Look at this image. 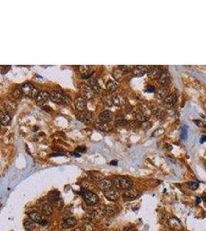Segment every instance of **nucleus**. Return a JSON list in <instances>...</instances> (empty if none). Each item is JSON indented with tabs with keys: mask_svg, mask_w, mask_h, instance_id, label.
Returning <instances> with one entry per match:
<instances>
[{
	"mask_svg": "<svg viewBox=\"0 0 206 231\" xmlns=\"http://www.w3.org/2000/svg\"><path fill=\"white\" fill-rule=\"evenodd\" d=\"M114 186L117 190H127L131 188L132 181L131 180L124 176H117L113 180Z\"/></svg>",
	"mask_w": 206,
	"mask_h": 231,
	"instance_id": "obj_1",
	"label": "nucleus"
},
{
	"mask_svg": "<svg viewBox=\"0 0 206 231\" xmlns=\"http://www.w3.org/2000/svg\"><path fill=\"white\" fill-rule=\"evenodd\" d=\"M81 194H82L83 200H85L86 204L93 206V205L97 204L99 202V197H98L97 195L95 194L93 192L90 191V190L86 189H82V190H81Z\"/></svg>",
	"mask_w": 206,
	"mask_h": 231,
	"instance_id": "obj_2",
	"label": "nucleus"
},
{
	"mask_svg": "<svg viewBox=\"0 0 206 231\" xmlns=\"http://www.w3.org/2000/svg\"><path fill=\"white\" fill-rule=\"evenodd\" d=\"M21 92L23 94L31 98H36L39 94L40 91L31 83H24L21 87Z\"/></svg>",
	"mask_w": 206,
	"mask_h": 231,
	"instance_id": "obj_3",
	"label": "nucleus"
},
{
	"mask_svg": "<svg viewBox=\"0 0 206 231\" xmlns=\"http://www.w3.org/2000/svg\"><path fill=\"white\" fill-rule=\"evenodd\" d=\"M50 98L51 101L55 103H58V104H62V103L67 102V96L60 91L54 90L51 92Z\"/></svg>",
	"mask_w": 206,
	"mask_h": 231,
	"instance_id": "obj_4",
	"label": "nucleus"
},
{
	"mask_svg": "<svg viewBox=\"0 0 206 231\" xmlns=\"http://www.w3.org/2000/svg\"><path fill=\"white\" fill-rule=\"evenodd\" d=\"M28 216L30 220H33L36 223H39L42 226H46L49 223V222L46 219H44L41 213H40L39 212H30V213H28Z\"/></svg>",
	"mask_w": 206,
	"mask_h": 231,
	"instance_id": "obj_5",
	"label": "nucleus"
},
{
	"mask_svg": "<svg viewBox=\"0 0 206 231\" xmlns=\"http://www.w3.org/2000/svg\"><path fill=\"white\" fill-rule=\"evenodd\" d=\"M81 93L82 95L81 96L84 97L86 99H92V98L94 97L95 94H96L93 89L87 85H82L81 86Z\"/></svg>",
	"mask_w": 206,
	"mask_h": 231,
	"instance_id": "obj_6",
	"label": "nucleus"
},
{
	"mask_svg": "<svg viewBox=\"0 0 206 231\" xmlns=\"http://www.w3.org/2000/svg\"><path fill=\"white\" fill-rule=\"evenodd\" d=\"M76 118L79 121L83 122L84 123H91L93 120V113L89 111H83L79 113L76 115Z\"/></svg>",
	"mask_w": 206,
	"mask_h": 231,
	"instance_id": "obj_7",
	"label": "nucleus"
},
{
	"mask_svg": "<svg viewBox=\"0 0 206 231\" xmlns=\"http://www.w3.org/2000/svg\"><path fill=\"white\" fill-rule=\"evenodd\" d=\"M104 193V196L106 197L107 200H110V201H117L120 197V193L117 189H116L114 187L110 188V190H107V191L103 192Z\"/></svg>",
	"mask_w": 206,
	"mask_h": 231,
	"instance_id": "obj_8",
	"label": "nucleus"
},
{
	"mask_svg": "<svg viewBox=\"0 0 206 231\" xmlns=\"http://www.w3.org/2000/svg\"><path fill=\"white\" fill-rule=\"evenodd\" d=\"M163 72H164V71H163L162 68H161V66H151V67L148 69V77L150 79H158Z\"/></svg>",
	"mask_w": 206,
	"mask_h": 231,
	"instance_id": "obj_9",
	"label": "nucleus"
},
{
	"mask_svg": "<svg viewBox=\"0 0 206 231\" xmlns=\"http://www.w3.org/2000/svg\"><path fill=\"white\" fill-rule=\"evenodd\" d=\"M123 196L127 200H135V199H137L141 196V193L137 190L130 188V189L124 190Z\"/></svg>",
	"mask_w": 206,
	"mask_h": 231,
	"instance_id": "obj_10",
	"label": "nucleus"
},
{
	"mask_svg": "<svg viewBox=\"0 0 206 231\" xmlns=\"http://www.w3.org/2000/svg\"><path fill=\"white\" fill-rule=\"evenodd\" d=\"M113 180L108 179V178H103L101 180L98 182V186L101 191L105 192L113 187Z\"/></svg>",
	"mask_w": 206,
	"mask_h": 231,
	"instance_id": "obj_11",
	"label": "nucleus"
},
{
	"mask_svg": "<svg viewBox=\"0 0 206 231\" xmlns=\"http://www.w3.org/2000/svg\"><path fill=\"white\" fill-rule=\"evenodd\" d=\"M135 116L137 121L145 123V122H147V120L149 117V111L148 110L147 108L142 107L136 113Z\"/></svg>",
	"mask_w": 206,
	"mask_h": 231,
	"instance_id": "obj_12",
	"label": "nucleus"
},
{
	"mask_svg": "<svg viewBox=\"0 0 206 231\" xmlns=\"http://www.w3.org/2000/svg\"><path fill=\"white\" fill-rule=\"evenodd\" d=\"M40 210L41 213L45 216H50L53 213V209L52 203L50 201H43L40 207Z\"/></svg>",
	"mask_w": 206,
	"mask_h": 231,
	"instance_id": "obj_13",
	"label": "nucleus"
},
{
	"mask_svg": "<svg viewBox=\"0 0 206 231\" xmlns=\"http://www.w3.org/2000/svg\"><path fill=\"white\" fill-rule=\"evenodd\" d=\"M74 106L80 112L84 111L86 107V99L83 96H78L74 100Z\"/></svg>",
	"mask_w": 206,
	"mask_h": 231,
	"instance_id": "obj_14",
	"label": "nucleus"
},
{
	"mask_svg": "<svg viewBox=\"0 0 206 231\" xmlns=\"http://www.w3.org/2000/svg\"><path fill=\"white\" fill-rule=\"evenodd\" d=\"M50 94L49 93L46 91H40L39 93V94L37 95L36 97L35 98V101L36 103H37L38 105L41 106V105L44 104L48 100L49 98H50Z\"/></svg>",
	"mask_w": 206,
	"mask_h": 231,
	"instance_id": "obj_15",
	"label": "nucleus"
},
{
	"mask_svg": "<svg viewBox=\"0 0 206 231\" xmlns=\"http://www.w3.org/2000/svg\"><path fill=\"white\" fill-rule=\"evenodd\" d=\"M103 211V214L108 216V217H112V216H114L118 213L119 210L118 207L115 205H107L105 206L102 210Z\"/></svg>",
	"mask_w": 206,
	"mask_h": 231,
	"instance_id": "obj_16",
	"label": "nucleus"
},
{
	"mask_svg": "<svg viewBox=\"0 0 206 231\" xmlns=\"http://www.w3.org/2000/svg\"><path fill=\"white\" fill-rule=\"evenodd\" d=\"M79 72L82 74L83 79H88L91 77L93 74V70H92L91 67L87 65H83L79 66Z\"/></svg>",
	"mask_w": 206,
	"mask_h": 231,
	"instance_id": "obj_17",
	"label": "nucleus"
},
{
	"mask_svg": "<svg viewBox=\"0 0 206 231\" xmlns=\"http://www.w3.org/2000/svg\"><path fill=\"white\" fill-rule=\"evenodd\" d=\"M158 82L161 86H167L171 82V77L168 73L163 72L160 77L158 79Z\"/></svg>",
	"mask_w": 206,
	"mask_h": 231,
	"instance_id": "obj_18",
	"label": "nucleus"
},
{
	"mask_svg": "<svg viewBox=\"0 0 206 231\" xmlns=\"http://www.w3.org/2000/svg\"><path fill=\"white\" fill-rule=\"evenodd\" d=\"M77 223V220L74 217H68L62 223V227L64 229H70L74 227Z\"/></svg>",
	"mask_w": 206,
	"mask_h": 231,
	"instance_id": "obj_19",
	"label": "nucleus"
},
{
	"mask_svg": "<svg viewBox=\"0 0 206 231\" xmlns=\"http://www.w3.org/2000/svg\"><path fill=\"white\" fill-rule=\"evenodd\" d=\"M112 101H113V104L116 106H122L126 103L125 98L120 94H116L112 96Z\"/></svg>",
	"mask_w": 206,
	"mask_h": 231,
	"instance_id": "obj_20",
	"label": "nucleus"
},
{
	"mask_svg": "<svg viewBox=\"0 0 206 231\" xmlns=\"http://www.w3.org/2000/svg\"><path fill=\"white\" fill-rule=\"evenodd\" d=\"M132 72L134 76L140 77V76H144V74L147 73L148 72V69L144 66H137L135 67H134Z\"/></svg>",
	"mask_w": 206,
	"mask_h": 231,
	"instance_id": "obj_21",
	"label": "nucleus"
},
{
	"mask_svg": "<svg viewBox=\"0 0 206 231\" xmlns=\"http://www.w3.org/2000/svg\"><path fill=\"white\" fill-rule=\"evenodd\" d=\"M3 106H4L5 110L6 112H8V113H13L16 110V103H14L13 101L11 100H6L3 103Z\"/></svg>",
	"mask_w": 206,
	"mask_h": 231,
	"instance_id": "obj_22",
	"label": "nucleus"
},
{
	"mask_svg": "<svg viewBox=\"0 0 206 231\" xmlns=\"http://www.w3.org/2000/svg\"><path fill=\"white\" fill-rule=\"evenodd\" d=\"M12 120V117L8 112L6 110H2L1 114H0V120H1V123L3 126H7L10 123Z\"/></svg>",
	"mask_w": 206,
	"mask_h": 231,
	"instance_id": "obj_23",
	"label": "nucleus"
},
{
	"mask_svg": "<svg viewBox=\"0 0 206 231\" xmlns=\"http://www.w3.org/2000/svg\"><path fill=\"white\" fill-rule=\"evenodd\" d=\"M111 118L112 113L109 110H104V111L101 112L99 115V120L100 123H107L108 122L110 121Z\"/></svg>",
	"mask_w": 206,
	"mask_h": 231,
	"instance_id": "obj_24",
	"label": "nucleus"
},
{
	"mask_svg": "<svg viewBox=\"0 0 206 231\" xmlns=\"http://www.w3.org/2000/svg\"><path fill=\"white\" fill-rule=\"evenodd\" d=\"M156 96L159 99H165L169 95V89L166 86H161L155 92Z\"/></svg>",
	"mask_w": 206,
	"mask_h": 231,
	"instance_id": "obj_25",
	"label": "nucleus"
},
{
	"mask_svg": "<svg viewBox=\"0 0 206 231\" xmlns=\"http://www.w3.org/2000/svg\"><path fill=\"white\" fill-rule=\"evenodd\" d=\"M168 223H169L170 227H171L174 230L180 231L181 230V228H182L181 224V223H180L179 220H178L177 218H175V217H172V218L170 219Z\"/></svg>",
	"mask_w": 206,
	"mask_h": 231,
	"instance_id": "obj_26",
	"label": "nucleus"
},
{
	"mask_svg": "<svg viewBox=\"0 0 206 231\" xmlns=\"http://www.w3.org/2000/svg\"><path fill=\"white\" fill-rule=\"evenodd\" d=\"M124 73L119 67L115 68L113 71V76L117 82H120L124 78Z\"/></svg>",
	"mask_w": 206,
	"mask_h": 231,
	"instance_id": "obj_27",
	"label": "nucleus"
},
{
	"mask_svg": "<svg viewBox=\"0 0 206 231\" xmlns=\"http://www.w3.org/2000/svg\"><path fill=\"white\" fill-rule=\"evenodd\" d=\"M88 83H89V86L93 89V91H94L95 93H100V86L99 85V83H98V81L96 79L91 78V79H90L89 81H88Z\"/></svg>",
	"mask_w": 206,
	"mask_h": 231,
	"instance_id": "obj_28",
	"label": "nucleus"
},
{
	"mask_svg": "<svg viewBox=\"0 0 206 231\" xmlns=\"http://www.w3.org/2000/svg\"><path fill=\"white\" fill-rule=\"evenodd\" d=\"M49 201L51 203H56L60 201V196H59V193L57 191H52L49 193L48 195Z\"/></svg>",
	"mask_w": 206,
	"mask_h": 231,
	"instance_id": "obj_29",
	"label": "nucleus"
},
{
	"mask_svg": "<svg viewBox=\"0 0 206 231\" xmlns=\"http://www.w3.org/2000/svg\"><path fill=\"white\" fill-rule=\"evenodd\" d=\"M177 101V96L175 94H169L165 98L164 102L165 105L168 106H172L175 104Z\"/></svg>",
	"mask_w": 206,
	"mask_h": 231,
	"instance_id": "obj_30",
	"label": "nucleus"
},
{
	"mask_svg": "<svg viewBox=\"0 0 206 231\" xmlns=\"http://www.w3.org/2000/svg\"><path fill=\"white\" fill-rule=\"evenodd\" d=\"M117 87H118V84L116 81L110 79L107 82L106 88L109 92H114L117 89Z\"/></svg>",
	"mask_w": 206,
	"mask_h": 231,
	"instance_id": "obj_31",
	"label": "nucleus"
},
{
	"mask_svg": "<svg viewBox=\"0 0 206 231\" xmlns=\"http://www.w3.org/2000/svg\"><path fill=\"white\" fill-rule=\"evenodd\" d=\"M23 226H24V229L25 230L31 231L36 227V223L30 219V220H25L24 223H23Z\"/></svg>",
	"mask_w": 206,
	"mask_h": 231,
	"instance_id": "obj_32",
	"label": "nucleus"
},
{
	"mask_svg": "<svg viewBox=\"0 0 206 231\" xmlns=\"http://www.w3.org/2000/svg\"><path fill=\"white\" fill-rule=\"evenodd\" d=\"M102 101H103V104H105L107 106H111L113 104V101H112V96H110L109 95H104L102 97Z\"/></svg>",
	"mask_w": 206,
	"mask_h": 231,
	"instance_id": "obj_33",
	"label": "nucleus"
},
{
	"mask_svg": "<svg viewBox=\"0 0 206 231\" xmlns=\"http://www.w3.org/2000/svg\"><path fill=\"white\" fill-rule=\"evenodd\" d=\"M96 128L98 129V130H101V131H109L110 130V126L108 125L107 123H97L96 125Z\"/></svg>",
	"mask_w": 206,
	"mask_h": 231,
	"instance_id": "obj_34",
	"label": "nucleus"
},
{
	"mask_svg": "<svg viewBox=\"0 0 206 231\" xmlns=\"http://www.w3.org/2000/svg\"><path fill=\"white\" fill-rule=\"evenodd\" d=\"M152 113L154 114V115H155L156 117H158V118H162L165 114L164 110H161V109L160 108H156L154 109V110H153Z\"/></svg>",
	"mask_w": 206,
	"mask_h": 231,
	"instance_id": "obj_35",
	"label": "nucleus"
},
{
	"mask_svg": "<svg viewBox=\"0 0 206 231\" xmlns=\"http://www.w3.org/2000/svg\"><path fill=\"white\" fill-rule=\"evenodd\" d=\"M82 230L83 231H96V229H95L94 226L93 224L89 223V222H86L83 224V227H82Z\"/></svg>",
	"mask_w": 206,
	"mask_h": 231,
	"instance_id": "obj_36",
	"label": "nucleus"
},
{
	"mask_svg": "<svg viewBox=\"0 0 206 231\" xmlns=\"http://www.w3.org/2000/svg\"><path fill=\"white\" fill-rule=\"evenodd\" d=\"M186 185L192 190H197L199 186V183H197V182H188V183H186Z\"/></svg>",
	"mask_w": 206,
	"mask_h": 231,
	"instance_id": "obj_37",
	"label": "nucleus"
},
{
	"mask_svg": "<svg viewBox=\"0 0 206 231\" xmlns=\"http://www.w3.org/2000/svg\"><path fill=\"white\" fill-rule=\"evenodd\" d=\"M120 69L124 73H129L130 71H133V67L132 66H127V65H124V66H118Z\"/></svg>",
	"mask_w": 206,
	"mask_h": 231,
	"instance_id": "obj_38",
	"label": "nucleus"
},
{
	"mask_svg": "<svg viewBox=\"0 0 206 231\" xmlns=\"http://www.w3.org/2000/svg\"><path fill=\"white\" fill-rule=\"evenodd\" d=\"M181 137L183 140H186L187 137H188V127L186 126H184V127L182 128Z\"/></svg>",
	"mask_w": 206,
	"mask_h": 231,
	"instance_id": "obj_39",
	"label": "nucleus"
},
{
	"mask_svg": "<svg viewBox=\"0 0 206 231\" xmlns=\"http://www.w3.org/2000/svg\"><path fill=\"white\" fill-rule=\"evenodd\" d=\"M116 124H117V126L124 127V126H125L127 125V120H124V119H120V120H117Z\"/></svg>",
	"mask_w": 206,
	"mask_h": 231,
	"instance_id": "obj_40",
	"label": "nucleus"
},
{
	"mask_svg": "<svg viewBox=\"0 0 206 231\" xmlns=\"http://www.w3.org/2000/svg\"><path fill=\"white\" fill-rule=\"evenodd\" d=\"M10 69H11V66H1V73L2 74H6V73H8V71H9Z\"/></svg>",
	"mask_w": 206,
	"mask_h": 231,
	"instance_id": "obj_41",
	"label": "nucleus"
},
{
	"mask_svg": "<svg viewBox=\"0 0 206 231\" xmlns=\"http://www.w3.org/2000/svg\"><path fill=\"white\" fill-rule=\"evenodd\" d=\"M146 92H148V93H154V92H156V89L154 86H148L146 88Z\"/></svg>",
	"mask_w": 206,
	"mask_h": 231,
	"instance_id": "obj_42",
	"label": "nucleus"
},
{
	"mask_svg": "<svg viewBox=\"0 0 206 231\" xmlns=\"http://www.w3.org/2000/svg\"><path fill=\"white\" fill-rule=\"evenodd\" d=\"M194 122H195V124H196V125H197V126H198L202 127V126H205V123H204V122H202V120H195V121H194Z\"/></svg>",
	"mask_w": 206,
	"mask_h": 231,
	"instance_id": "obj_43",
	"label": "nucleus"
},
{
	"mask_svg": "<svg viewBox=\"0 0 206 231\" xmlns=\"http://www.w3.org/2000/svg\"><path fill=\"white\" fill-rule=\"evenodd\" d=\"M86 150V147H80L76 149V152H78V153H83V152H85Z\"/></svg>",
	"mask_w": 206,
	"mask_h": 231,
	"instance_id": "obj_44",
	"label": "nucleus"
},
{
	"mask_svg": "<svg viewBox=\"0 0 206 231\" xmlns=\"http://www.w3.org/2000/svg\"><path fill=\"white\" fill-rule=\"evenodd\" d=\"M71 155H74V156H75V157H80V156H81V154H80V153H78V152H76V151H75V152H73V153H71Z\"/></svg>",
	"mask_w": 206,
	"mask_h": 231,
	"instance_id": "obj_45",
	"label": "nucleus"
},
{
	"mask_svg": "<svg viewBox=\"0 0 206 231\" xmlns=\"http://www.w3.org/2000/svg\"><path fill=\"white\" fill-rule=\"evenodd\" d=\"M110 165H113V166H117V160H114V161H111V162L110 163Z\"/></svg>",
	"mask_w": 206,
	"mask_h": 231,
	"instance_id": "obj_46",
	"label": "nucleus"
},
{
	"mask_svg": "<svg viewBox=\"0 0 206 231\" xmlns=\"http://www.w3.org/2000/svg\"><path fill=\"white\" fill-rule=\"evenodd\" d=\"M202 200H203V201L205 202V203H206V193H204V194L202 195Z\"/></svg>",
	"mask_w": 206,
	"mask_h": 231,
	"instance_id": "obj_47",
	"label": "nucleus"
},
{
	"mask_svg": "<svg viewBox=\"0 0 206 231\" xmlns=\"http://www.w3.org/2000/svg\"><path fill=\"white\" fill-rule=\"evenodd\" d=\"M201 201H202V198H200V197H197L196 198V203H197V204H199V203H201Z\"/></svg>",
	"mask_w": 206,
	"mask_h": 231,
	"instance_id": "obj_48",
	"label": "nucleus"
},
{
	"mask_svg": "<svg viewBox=\"0 0 206 231\" xmlns=\"http://www.w3.org/2000/svg\"><path fill=\"white\" fill-rule=\"evenodd\" d=\"M72 231H83V230H82V228H76Z\"/></svg>",
	"mask_w": 206,
	"mask_h": 231,
	"instance_id": "obj_49",
	"label": "nucleus"
},
{
	"mask_svg": "<svg viewBox=\"0 0 206 231\" xmlns=\"http://www.w3.org/2000/svg\"><path fill=\"white\" fill-rule=\"evenodd\" d=\"M202 140H201V142H203L204 140H206V137H205V136H203V137H202Z\"/></svg>",
	"mask_w": 206,
	"mask_h": 231,
	"instance_id": "obj_50",
	"label": "nucleus"
},
{
	"mask_svg": "<svg viewBox=\"0 0 206 231\" xmlns=\"http://www.w3.org/2000/svg\"><path fill=\"white\" fill-rule=\"evenodd\" d=\"M205 168H206V163H205Z\"/></svg>",
	"mask_w": 206,
	"mask_h": 231,
	"instance_id": "obj_51",
	"label": "nucleus"
}]
</instances>
